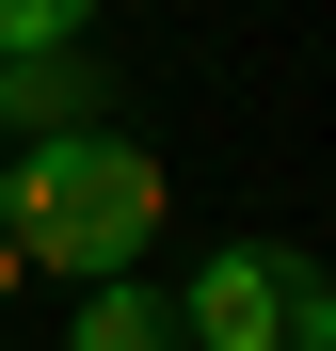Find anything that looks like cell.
<instances>
[{
  "mask_svg": "<svg viewBox=\"0 0 336 351\" xmlns=\"http://www.w3.org/2000/svg\"><path fill=\"white\" fill-rule=\"evenodd\" d=\"M177 351H336V287L304 240H224L177 287Z\"/></svg>",
  "mask_w": 336,
  "mask_h": 351,
  "instance_id": "cell-2",
  "label": "cell"
},
{
  "mask_svg": "<svg viewBox=\"0 0 336 351\" xmlns=\"http://www.w3.org/2000/svg\"><path fill=\"white\" fill-rule=\"evenodd\" d=\"M96 32V0H0V64H16V48H80Z\"/></svg>",
  "mask_w": 336,
  "mask_h": 351,
  "instance_id": "cell-5",
  "label": "cell"
},
{
  "mask_svg": "<svg viewBox=\"0 0 336 351\" xmlns=\"http://www.w3.org/2000/svg\"><path fill=\"white\" fill-rule=\"evenodd\" d=\"M16 271H32V256H16V240H0V304H16Z\"/></svg>",
  "mask_w": 336,
  "mask_h": 351,
  "instance_id": "cell-6",
  "label": "cell"
},
{
  "mask_svg": "<svg viewBox=\"0 0 336 351\" xmlns=\"http://www.w3.org/2000/svg\"><path fill=\"white\" fill-rule=\"evenodd\" d=\"M160 208H177V176H160V144H128V128H80V144H16L0 160V240L16 256H48V271H128L144 240H160Z\"/></svg>",
  "mask_w": 336,
  "mask_h": 351,
  "instance_id": "cell-1",
  "label": "cell"
},
{
  "mask_svg": "<svg viewBox=\"0 0 336 351\" xmlns=\"http://www.w3.org/2000/svg\"><path fill=\"white\" fill-rule=\"evenodd\" d=\"M80 128H112L96 32H80V48H16V64H0V144H80Z\"/></svg>",
  "mask_w": 336,
  "mask_h": 351,
  "instance_id": "cell-3",
  "label": "cell"
},
{
  "mask_svg": "<svg viewBox=\"0 0 336 351\" xmlns=\"http://www.w3.org/2000/svg\"><path fill=\"white\" fill-rule=\"evenodd\" d=\"M65 351H177V304H160V287H128V271H96L80 319H65Z\"/></svg>",
  "mask_w": 336,
  "mask_h": 351,
  "instance_id": "cell-4",
  "label": "cell"
},
{
  "mask_svg": "<svg viewBox=\"0 0 336 351\" xmlns=\"http://www.w3.org/2000/svg\"><path fill=\"white\" fill-rule=\"evenodd\" d=\"M0 160H16V144H0Z\"/></svg>",
  "mask_w": 336,
  "mask_h": 351,
  "instance_id": "cell-7",
  "label": "cell"
}]
</instances>
